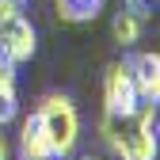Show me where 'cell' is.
Returning a JSON list of instances; mask_svg holds the SVG:
<instances>
[{
	"label": "cell",
	"instance_id": "1",
	"mask_svg": "<svg viewBox=\"0 0 160 160\" xmlns=\"http://www.w3.org/2000/svg\"><path fill=\"white\" fill-rule=\"evenodd\" d=\"M34 111H38V122L46 130V141H50L53 156L69 160L76 141H80V114L72 107V99L69 95H46Z\"/></svg>",
	"mask_w": 160,
	"mask_h": 160
},
{
	"label": "cell",
	"instance_id": "2",
	"mask_svg": "<svg viewBox=\"0 0 160 160\" xmlns=\"http://www.w3.org/2000/svg\"><path fill=\"white\" fill-rule=\"evenodd\" d=\"M137 126L122 133L114 156L118 160H156V103H141L133 111Z\"/></svg>",
	"mask_w": 160,
	"mask_h": 160
},
{
	"label": "cell",
	"instance_id": "3",
	"mask_svg": "<svg viewBox=\"0 0 160 160\" xmlns=\"http://www.w3.org/2000/svg\"><path fill=\"white\" fill-rule=\"evenodd\" d=\"M103 107H107V114H114V118H133V111L141 107L126 61L107 65V72H103Z\"/></svg>",
	"mask_w": 160,
	"mask_h": 160
},
{
	"label": "cell",
	"instance_id": "4",
	"mask_svg": "<svg viewBox=\"0 0 160 160\" xmlns=\"http://www.w3.org/2000/svg\"><path fill=\"white\" fill-rule=\"evenodd\" d=\"M34 46H38V34H34L31 19H27L23 12L0 23V53H4L12 65L31 61V57H34Z\"/></svg>",
	"mask_w": 160,
	"mask_h": 160
},
{
	"label": "cell",
	"instance_id": "5",
	"mask_svg": "<svg viewBox=\"0 0 160 160\" xmlns=\"http://www.w3.org/2000/svg\"><path fill=\"white\" fill-rule=\"evenodd\" d=\"M126 69L133 76L137 99H141V103H156L160 99V57L152 50H141V53H133L126 61Z\"/></svg>",
	"mask_w": 160,
	"mask_h": 160
},
{
	"label": "cell",
	"instance_id": "6",
	"mask_svg": "<svg viewBox=\"0 0 160 160\" xmlns=\"http://www.w3.org/2000/svg\"><path fill=\"white\" fill-rule=\"evenodd\" d=\"M19 152H23V160H50L53 156V149L46 141V130L38 122V111H31L23 118V126H19Z\"/></svg>",
	"mask_w": 160,
	"mask_h": 160
},
{
	"label": "cell",
	"instance_id": "7",
	"mask_svg": "<svg viewBox=\"0 0 160 160\" xmlns=\"http://www.w3.org/2000/svg\"><path fill=\"white\" fill-rule=\"evenodd\" d=\"M107 0H57V15L65 23H92V19L103 12Z\"/></svg>",
	"mask_w": 160,
	"mask_h": 160
},
{
	"label": "cell",
	"instance_id": "8",
	"mask_svg": "<svg viewBox=\"0 0 160 160\" xmlns=\"http://www.w3.org/2000/svg\"><path fill=\"white\" fill-rule=\"evenodd\" d=\"M141 27H145V19L133 15L130 8H122V12L114 15V23H111V31H114V38H118V46H126V50L141 42Z\"/></svg>",
	"mask_w": 160,
	"mask_h": 160
},
{
	"label": "cell",
	"instance_id": "9",
	"mask_svg": "<svg viewBox=\"0 0 160 160\" xmlns=\"http://www.w3.org/2000/svg\"><path fill=\"white\" fill-rule=\"evenodd\" d=\"M19 118V99H15V84H0V126H8Z\"/></svg>",
	"mask_w": 160,
	"mask_h": 160
},
{
	"label": "cell",
	"instance_id": "10",
	"mask_svg": "<svg viewBox=\"0 0 160 160\" xmlns=\"http://www.w3.org/2000/svg\"><path fill=\"white\" fill-rule=\"evenodd\" d=\"M19 12H23V0H0V23L12 19V15H19Z\"/></svg>",
	"mask_w": 160,
	"mask_h": 160
},
{
	"label": "cell",
	"instance_id": "11",
	"mask_svg": "<svg viewBox=\"0 0 160 160\" xmlns=\"http://www.w3.org/2000/svg\"><path fill=\"white\" fill-rule=\"evenodd\" d=\"M0 84H15V65L0 53Z\"/></svg>",
	"mask_w": 160,
	"mask_h": 160
},
{
	"label": "cell",
	"instance_id": "12",
	"mask_svg": "<svg viewBox=\"0 0 160 160\" xmlns=\"http://www.w3.org/2000/svg\"><path fill=\"white\" fill-rule=\"evenodd\" d=\"M12 156V149H8V141H4V133H0V160H8Z\"/></svg>",
	"mask_w": 160,
	"mask_h": 160
},
{
	"label": "cell",
	"instance_id": "13",
	"mask_svg": "<svg viewBox=\"0 0 160 160\" xmlns=\"http://www.w3.org/2000/svg\"><path fill=\"white\" fill-rule=\"evenodd\" d=\"M84 160H92V156H84Z\"/></svg>",
	"mask_w": 160,
	"mask_h": 160
}]
</instances>
